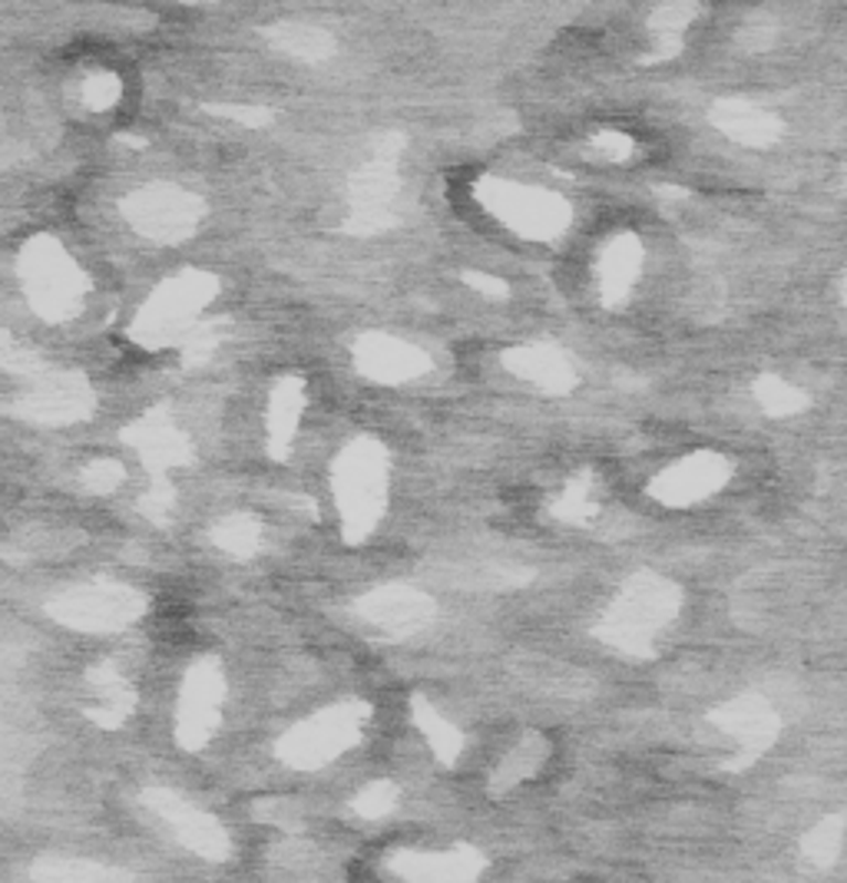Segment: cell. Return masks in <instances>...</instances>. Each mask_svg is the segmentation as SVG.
I'll return each instance as SVG.
<instances>
[{
  "label": "cell",
  "instance_id": "obj_1",
  "mask_svg": "<svg viewBox=\"0 0 847 883\" xmlns=\"http://www.w3.org/2000/svg\"><path fill=\"white\" fill-rule=\"evenodd\" d=\"M401 868L407 877L414 881H434V883H451V881H470L474 871L480 868L477 858L470 854H454V858H411V861H401L394 864Z\"/></svg>",
  "mask_w": 847,
  "mask_h": 883
},
{
  "label": "cell",
  "instance_id": "obj_2",
  "mask_svg": "<svg viewBox=\"0 0 847 883\" xmlns=\"http://www.w3.org/2000/svg\"><path fill=\"white\" fill-rule=\"evenodd\" d=\"M388 795H391V788H384V785H381V788H371V791L364 795V801L358 805V811H361V815H371V818L384 815V811L394 805V798H388Z\"/></svg>",
  "mask_w": 847,
  "mask_h": 883
}]
</instances>
